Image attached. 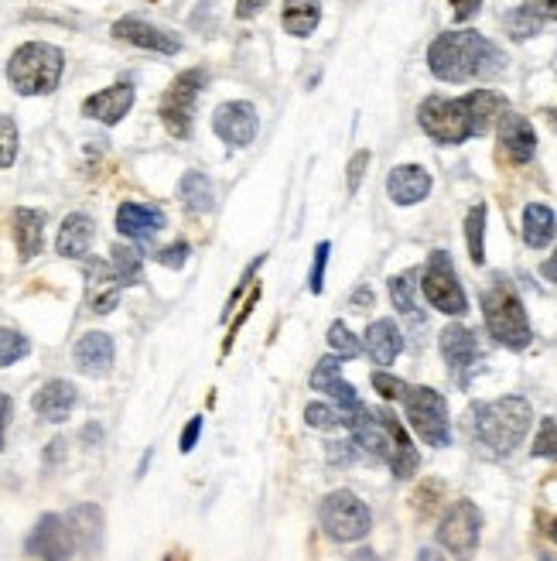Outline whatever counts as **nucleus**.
Wrapping results in <instances>:
<instances>
[{
  "mask_svg": "<svg viewBox=\"0 0 557 561\" xmlns=\"http://www.w3.org/2000/svg\"><path fill=\"white\" fill-rule=\"evenodd\" d=\"M506 113V100L493 89H475L469 96H458V100H448V96H428L417 110V120H421L424 134L438 144H465L469 137H479L493 127V120L499 124V117Z\"/></svg>",
  "mask_w": 557,
  "mask_h": 561,
  "instance_id": "1",
  "label": "nucleus"
},
{
  "mask_svg": "<svg viewBox=\"0 0 557 561\" xmlns=\"http://www.w3.org/2000/svg\"><path fill=\"white\" fill-rule=\"evenodd\" d=\"M346 428L352 432L356 449H363L373 459L387 462L397 479H411L421 466V455L411 445V435L387 408H366L359 404L356 411L346 414Z\"/></svg>",
  "mask_w": 557,
  "mask_h": 561,
  "instance_id": "2",
  "label": "nucleus"
},
{
  "mask_svg": "<svg viewBox=\"0 0 557 561\" xmlns=\"http://www.w3.org/2000/svg\"><path fill=\"white\" fill-rule=\"evenodd\" d=\"M503 52L479 31H445L428 48V69L441 83L493 79L503 72Z\"/></svg>",
  "mask_w": 557,
  "mask_h": 561,
  "instance_id": "3",
  "label": "nucleus"
},
{
  "mask_svg": "<svg viewBox=\"0 0 557 561\" xmlns=\"http://www.w3.org/2000/svg\"><path fill=\"white\" fill-rule=\"evenodd\" d=\"M530 425H534V411H530L527 397H499V401H486L472 408V435L489 455L503 459L516 445L527 438Z\"/></svg>",
  "mask_w": 557,
  "mask_h": 561,
  "instance_id": "4",
  "label": "nucleus"
},
{
  "mask_svg": "<svg viewBox=\"0 0 557 561\" xmlns=\"http://www.w3.org/2000/svg\"><path fill=\"white\" fill-rule=\"evenodd\" d=\"M482 319H486L489 336L506 349H527L530 339H534L527 308H523L520 295L506 278H496L482 291Z\"/></svg>",
  "mask_w": 557,
  "mask_h": 561,
  "instance_id": "5",
  "label": "nucleus"
},
{
  "mask_svg": "<svg viewBox=\"0 0 557 561\" xmlns=\"http://www.w3.org/2000/svg\"><path fill=\"white\" fill-rule=\"evenodd\" d=\"M65 55L48 42H28L7 62V79L21 96H48L62 79Z\"/></svg>",
  "mask_w": 557,
  "mask_h": 561,
  "instance_id": "6",
  "label": "nucleus"
},
{
  "mask_svg": "<svg viewBox=\"0 0 557 561\" xmlns=\"http://www.w3.org/2000/svg\"><path fill=\"white\" fill-rule=\"evenodd\" d=\"M318 520H322V531L339 544L363 541L373 527L370 507H366L352 490L329 493V497L322 500V507H318Z\"/></svg>",
  "mask_w": 557,
  "mask_h": 561,
  "instance_id": "7",
  "label": "nucleus"
},
{
  "mask_svg": "<svg viewBox=\"0 0 557 561\" xmlns=\"http://www.w3.org/2000/svg\"><path fill=\"white\" fill-rule=\"evenodd\" d=\"M404 411L407 421L424 445L445 449L452 442V421H448V404L434 387H407L404 394Z\"/></svg>",
  "mask_w": 557,
  "mask_h": 561,
  "instance_id": "8",
  "label": "nucleus"
},
{
  "mask_svg": "<svg viewBox=\"0 0 557 561\" xmlns=\"http://www.w3.org/2000/svg\"><path fill=\"white\" fill-rule=\"evenodd\" d=\"M421 291H424V298H428V305L438 308V312H445V315L469 312V298H465L462 284H458V274H455V264L445 250H434L428 257L424 274H421Z\"/></svg>",
  "mask_w": 557,
  "mask_h": 561,
  "instance_id": "9",
  "label": "nucleus"
},
{
  "mask_svg": "<svg viewBox=\"0 0 557 561\" xmlns=\"http://www.w3.org/2000/svg\"><path fill=\"white\" fill-rule=\"evenodd\" d=\"M202 86H206V72L188 69L168 86V93L161 96V124H165L171 137L192 134V117H195V103H199Z\"/></svg>",
  "mask_w": 557,
  "mask_h": 561,
  "instance_id": "10",
  "label": "nucleus"
},
{
  "mask_svg": "<svg viewBox=\"0 0 557 561\" xmlns=\"http://www.w3.org/2000/svg\"><path fill=\"white\" fill-rule=\"evenodd\" d=\"M482 534V514L472 500H458L438 524V544L445 551H452L458 561H469L479 548Z\"/></svg>",
  "mask_w": 557,
  "mask_h": 561,
  "instance_id": "11",
  "label": "nucleus"
},
{
  "mask_svg": "<svg viewBox=\"0 0 557 561\" xmlns=\"http://www.w3.org/2000/svg\"><path fill=\"white\" fill-rule=\"evenodd\" d=\"M28 555L38 561H72V551H76V538L69 531V520L59 514H45L38 517L35 531L28 534Z\"/></svg>",
  "mask_w": 557,
  "mask_h": 561,
  "instance_id": "12",
  "label": "nucleus"
},
{
  "mask_svg": "<svg viewBox=\"0 0 557 561\" xmlns=\"http://www.w3.org/2000/svg\"><path fill=\"white\" fill-rule=\"evenodd\" d=\"M212 130H216V137L226 141L229 148H247L260 130L257 107H253V103H243V100L223 103V107L216 110V117H212Z\"/></svg>",
  "mask_w": 557,
  "mask_h": 561,
  "instance_id": "13",
  "label": "nucleus"
},
{
  "mask_svg": "<svg viewBox=\"0 0 557 561\" xmlns=\"http://www.w3.org/2000/svg\"><path fill=\"white\" fill-rule=\"evenodd\" d=\"M339 356H322V360L315 363V370H311V390H318V394H325L329 401L339 404L342 414H352L359 408V394L356 387L346 384L339 373ZM346 425V421H342Z\"/></svg>",
  "mask_w": 557,
  "mask_h": 561,
  "instance_id": "14",
  "label": "nucleus"
},
{
  "mask_svg": "<svg viewBox=\"0 0 557 561\" xmlns=\"http://www.w3.org/2000/svg\"><path fill=\"white\" fill-rule=\"evenodd\" d=\"M496 134H499V148H503V154L513 165H527L537 154V134H534V127H530V120L520 117V113L506 110L503 117H499Z\"/></svg>",
  "mask_w": 557,
  "mask_h": 561,
  "instance_id": "15",
  "label": "nucleus"
},
{
  "mask_svg": "<svg viewBox=\"0 0 557 561\" xmlns=\"http://www.w3.org/2000/svg\"><path fill=\"white\" fill-rule=\"evenodd\" d=\"M113 35H117L120 42L147 48V52H161V55H178V52H182V42H178L175 35H168V31L154 28V24H147L141 18H120L117 24H113Z\"/></svg>",
  "mask_w": 557,
  "mask_h": 561,
  "instance_id": "16",
  "label": "nucleus"
},
{
  "mask_svg": "<svg viewBox=\"0 0 557 561\" xmlns=\"http://www.w3.org/2000/svg\"><path fill=\"white\" fill-rule=\"evenodd\" d=\"M79 404V390L76 384H69V380H48L35 390V397H31V408H35L38 418L52 421V425H59L72 414V408Z\"/></svg>",
  "mask_w": 557,
  "mask_h": 561,
  "instance_id": "17",
  "label": "nucleus"
},
{
  "mask_svg": "<svg viewBox=\"0 0 557 561\" xmlns=\"http://www.w3.org/2000/svg\"><path fill=\"white\" fill-rule=\"evenodd\" d=\"M130 107H134V86L117 83V86L103 89V93L89 96V100L83 103V117L100 120V124L113 127V124H120V120L127 117Z\"/></svg>",
  "mask_w": 557,
  "mask_h": 561,
  "instance_id": "18",
  "label": "nucleus"
},
{
  "mask_svg": "<svg viewBox=\"0 0 557 561\" xmlns=\"http://www.w3.org/2000/svg\"><path fill=\"white\" fill-rule=\"evenodd\" d=\"M86 298L89 308L100 315L113 312L120 302V281L113 274V267L103 264V260H89L86 264Z\"/></svg>",
  "mask_w": 557,
  "mask_h": 561,
  "instance_id": "19",
  "label": "nucleus"
},
{
  "mask_svg": "<svg viewBox=\"0 0 557 561\" xmlns=\"http://www.w3.org/2000/svg\"><path fill=\"white\" fill-rule=\"evenodd\" d=\"M441 356H445L448 370L455 373V377H465V370L475 363V356H479V343H475L472 329H465V325H445L441 329Z\"/></svg>",
  "mask_w": 557,
  "mask_h": 561,
  "instance_id": "20",
  "label": "nucleus"
},
{
  "mask_svg": "<svg viewBox=\"0 0 557 561\" xmlns=\"http://www.w3.org/2000/svg\"><path fill=\"white\" fill-rule=\"evenodd\" d=\"M387 192L397 206H417V202L428 199L431 175L421 165H397L387 178Z\"/></svg>",
  "mask_w": 557,
  "mask_h": 561,
  "instance_id": "21",
  "label": "nucleus"
},
{
  "mask_svg": "<svg viewBox=\"0 0 557 561\" xmlns=\"http://www.w3.org/2000/svg\"><path fill=\"white\" fill-rule=\"evenodd\" d=\"M76 367L86 377H106L113 370V339L106 332H86L76 343Z\"/></svg>",
  "mask_w": 557,
  "mask_h": 561,
  "instance_id": "22",
  "label": "nucleus"
},
{
  "mask_svg": "<svg viewBox=\"0 0 557 561\" xmlns=\"http://www.w3.org/2000/svg\"><path fill=\"white\" fill-rule=\"evenodd\" d=\"M117 230L130 240H151L154 233L165 230V213L141 202H124L117 209Z\"/></svg>",
  "mask_w": 557,
  "mask_h": 561,
  "instance_id": "23",
  "label": "nucleus"
},
{
  "mask_svg": "<svg viewBox=\"0 0 557 561\" xmlns=\"http://www.w3.org/2000/svg\"><path fill=\"white\" fill-rule=\"evenodd\" d=\"M96 237V223L86 213H72L65 216V223L59 226V240H55V250L62 257L83 260L89 254V243Z\"/></svg>",
  "mask_w": 557,
  "mask_h": 561,
  "instance_id": "24",
  "label": "nucleus"
},
{
  "mask_svg": "<svg viewBox=\"0 0 557 561\" xmlns=\"http://www.w3.org/2000/svg\"><path fill=\"white\" fill-rule=\"evenodd\" d=\"M400 349H404V336H400V329L393 319H376L370 329H366V353L373 356V363L390 367V363L400 356Z\"/></svg>",
  "mask_w": 557,
  "mask_h": 561,
  "instance_id": "25",
  "label": "nucleus"
},
{
  "mask_svg": "<svg viewBox=\"0 0 557 561\" xmlns=\"http://www.w3.org/2000/svg\"><path fill=\"white\" fill-rule=\"evenodd\" d=\"M69 531L76 538V548L83 551H96L103 538V510L96 503H79V507L69 510Z\"/></svg>",
  "mask_w": 557,
  "mask_h": 561,
  "instance_id": "26",
  "label": "nucleus"
},
{
  "mask_svg": "<svg viewBox=\"0 0 557 561\" xmlns=\"http://www.w3.org/2000/svg\"><path fill=\"white\" fill-rule=\"evenodd\" d=\"M554 237H557L554 209H547L544 202H530V206L523 209V243H527L530 250H544Z\"/></svg>",
  "mask_w": 557,
  "mask_h": 561,
  "instance_id": "27",
  "label": "nucleus"
},
{
  "mask_svg": "<svg viewBox=\"0 0 557 561\" xmlns=\"http://www.w3.org/2000/svg\"><path fill=\"white\" fill-rule=\"evenodd\" d=\"M42 240H45V213H38V209H18L14 213V243H18L21 260L42 254Z\"/></svg>",
  "mask_w": 557,
  "mask_h": 561,
  "instance_id": "28",
  "label": "nucleus"
},
{
  "mask_svg": "<svg viewBox=\"0 0 557 561\" xmlns=\"http://www.w3.org/2000/svg\"><path fill=\"white\" fill-rule=\"evenodd\" d=\"M318 21H322V4H318V0H284L281 24L288 35L308 38L311 31L318 28Z\"/></svg>",
  "mask_w": 557,
  "mask_h": 561,
  "instance_id": "29",
  "label": "nucleus"
},
{
  "mask_svg": "<svg viewBox=\"0 0 557 561\" xmlns=\"http://www.w3.org/2000/svg\"><path fill=\"white\" fill-rule=\"evenodd\" d=\"M178 195H182L188 213H209V209L216 206L212 182H209V175H202V172L182 175V182H178Z\"/></svg>",
  "mask_w": 557,
  "mask_h": 561,
  "instance_id": "30",
  "label": "nucleus"
},
{
  "mask_svg": "<svg viewBox=\"0 0 557 561\" xmlns=\"http://www.w3.org/2000/svg\"><path fill=\"white\" fill-rule=\"evenodd\" d=\"M113 254V274H117L120 288H130V284H141L144 278V260L137 254L134 247H124V243H117V247L110 250Z\"/></svg>",
  "mask_w": 557,
  "mask_h": 561,
  "instance_id": "31",
  "label": "nucleus"
},
{
  "mask_svg": "<svg viewBox=\"0 0 557 561\" xmlns=\"http://www.w3.org/2000/svg\"><path fill=\"white\" fill-rule=\"evenodd\" d=\"M540 28H544V18H540L530 4L513 7V11L506 14V31H510V38H516V42H527V38L540 35Z\"/></svg>",
  "mask_w": 557,
  "mask_h": 561,
  "instance_id": "32",
  "label": "nucleus"
},
{
  "mask_svg": "<svg viewBox=\"0 0 557 561\" xmlns=\"http://www.w3.org/2000/svg\"><path fill=\"white\" fill-rule=\"evenodd\" d=\"M465 240H469V257L472 264L486 260V206H472L465 216Z\"/></svg>",
  "mask_w": 557,
  "mask_h": 561,
  "instance_id": "33",
  "label": "nucleus"
},
{
  "mask_svg": "<svg viewBox=\"0 0 557 561\" xmlns=\"http://www.w3.org/2000/svg\"><path fill=\"white\" fill-rule=\"evenodd\" d=\"M390 298H393V308H397L400 315H417V305H414V271L407 274H397V278H390Z\"/></svg>",
  "mask_w": 557,
  "mask_h": 561,
  "instance_id": "34",
  "label": "nucleus"
},
{
  "mask_svg": "<svg viewBox=\"0 0 557 561\" xmlns=\"http://www.w3.org/2000/svg\"><path fill=\"white\" fill-rule=\"evenodd\" d=\"M28 353H31V343L18 329H0V367H11V363L24 360Z\"/></svg>",
  "mask_w": 557,
  "mask_h": 561,
  "instance_id": "35",
  "label": "nucleus"
},
{
  "mask_svg": "<svg viewBox=\"0 0 557 561\" xmlns=\"http://www.w3.org/2000/svg\"><path fill=\"white\" fill-rule=\"evenodd\" d=\"M329 346L335 349V356H346V360H356L359 353H363V343H359L356 336H352V329L346 322H332L329 329Z\"/></svg>",
  "mask_w": 557,
  "mask_h": 561,
  "instance_id": "36",
  "label": "nucleus"
},
{
  "mask_svg": "<svg viewBox=\"0 0 557 561\" xmlns=\"http://www.w3.org/2000/svg\"><path fill=\"white\" fill-rule=\"evenodd\" d=\"M305 421L308 428H318V432H332V428H339L342 421H346V414L339 408H332V404H308L305 408Z\"/></svg>",
  "mask_w": 557,
  "mask_h": 561,
  "instance_id": "37",
  "label": "nucleus"
},
{
  "mask_svg": "<svg viewBox=\"0 0 557 561\" xmlns=\"http://www.w3.org/2000/svg\"><path fill=\"white\" fill-rule=\"evenodd\" d=\"M537 459H557V418H544L534 438Z\"/></svg>",
  "mask_w": 557,
  "mask_h": 561,
  "instance_id": "38",
  "label": "nucleus"
},
{
  "mask_svg": "<svg viewBox=\"0 0 557 561\" xmlns=\"http://www.w3.org/2000/svg\"><path fill=\"white\" fill-rule=\"evenodd\" d=\"M18 154V124L0 113V168H7Z\"/></svg>",
  "mask_w": 557,
  "mask_h": 561,
  "instance_id": "39",
  "label": "nucleus"
},
{
  "mask_svg": "<svg viewBox=\"0 0 557 561\" xmlns=\"http://www.w3.org/2000/svg\"><path fill=\"white\" fill-rule=\"evenodd\" d=\"M329 250H332L329 240L315 247V260H311V274H308L311 295H322V288H325V264H329Z\"/></svg>",
  "mask_w": 557,
  "mask_h": 561,
  "instance_id": "40",
  "label": "nucleus"
},
{
  "mask_svg": "<svg viewBox=\"0 0 557 561\" xmlns=\"http://www.w3.org/2000/svg\"><path fill=\"white\" fill-rule=\"evenodd\" d=\"M373 390H380V397H387V401H404L407 384L400 377H393V373H387V370H376L373 373Z\"/></svg>",
  "mask_w": 557,
  "mask_h": 561,
  "instance_id": "41",
  "label": "nucleus"
},
{
  "mask_svg": "<svg viewBox=\"0 0 557 561\" xmlns=\"http://www.w3.org/2000/svg\"><path fill=\"white\" fill-rule=\"evenodd\" d=\"M154 260H158V264H165V267H171V271H178V267H182L185 260H188V243L185 240L171 243V247L158 250V254H154Z\"/></svg>",
  "mask_w": 557,
  "mask_h": 561,
  "instance_id": "42",
  "label": "nucleus"
},
{
  "mask_svg": "<svg viewBox=\"0 0 557 561\" xmlns=\"http://www.w3.org/2000/svg\"><path fill=\"white\" fill-rule=\"evenodd\" d=\"M366 161H370V154H366V151H359L356 158L349 161V195H356L359 182H363V168H366Z\"/></svg>",
  "mask_w": 557,
  "mask_h": 561,
  "instance_id": "43",
  "label": "nucleus"
},
{
  "mask_svg": "<svg viewBox=\"0 0 557 561\" xmlns=\"http://www.w3.org/2000/svg\"><path fill=\"white\" fill-rule=\"evenodd\" d=\"M199 435H202V418H192L185 425V432H182V442H178V449L182 452H192L195 449V442H199Z\"/></svg>",
  "mask_w": 557,
  "mask_h": 561,
  "instance_id": "44",
  "label": "nucleus"
},
{
  "mask_svg": "<svg viewBox=\"0 0 557 561\" xmlns=\"http://www.w3.org/2000/svg\"><path fill=\"white\" fill-rule=\"evenodd\" d=\"M448 4H452V11H455V21H469L482 7V0H448Z\"/></svg>",
  "mask_w": 557,
  "mask_h": 561,
  "instance_id": "45",
  "label": "nucleus"
},
{
  "mask_svg": "<svg viewBox=\"0 0 557 561\" xmlns=\"http://www.w3.org/2000/svg\"><path fill=\"white\" fill-rule=\"evenodd\" d=\"M260 7H264V0H236V18H257Z\"/></svg>",
  "mask_w": 557,
  "mask_h": 561,
  "instance_id": "46",
  "label": "nucleus"
},
{
  "mask_svg": "<svg viewBox=\"0 0 557 561\" xmlns=\"http://www.w3.org/2000/svg\"><path fill=\"white\" fill-rule=\"evenodd\" d=\"M544 21H557V0H527Z\"/></svg>",
  "mask_w": 557,
  "mask_h": 561,
  "instance_id": "47",
  "label": "nucleus"
},
{
  "mask_svg": "<svg viewBox=\"0 0 557 561\" xmlns=\"http://www.w3.org/2000/svg\"><path fill=\"white\" fill-rule=\"evenodd\" d=\"M332 462H352V445L349 442H329Z\"/></svg>",
  "mask_w": 557,
  "mask_h": 561,
  "instance_id": "48",
  "label": "nucleus"
},
{
  "mask_svg": "<svg viewBox=\"0 0 557 561\" xmlns=\"http://www.w3.org/2000/svg\"><path fill=\"white\" fill-rule=\"evenodd\" d=\"M11 397L7 394H0V445H4V428H7V421H11Z\"/></svg>",
  "mask_w": 557,
  "mask_h": 561,
  "instance_id": "49",
  "label": "nucleus"
},
{
  "mask_svg": "<svg viewBox=\"0 0 557 561\" xmlns=\"http://www.w3.org/2000/svg\"><path fill=\"white\" fill-rule=\"evenodd\" d=\"M373 305V288H359L356 295H352V308L356 312H363V308H370Z\"/></svg>",
  "mask_w": 557,
  "mask_h": 561,
  "instance_id": "50",
  "label": "nucleus"
},
{
  "mask_svg": "<svg viewBox=\"0 0 557 561\" xmlns=\"http://www.w3.org/2000/svg\"><path fill=\"white\" fill-rule=\"evenodd\" d=\"M540 274H544L547 281H554V284H557V250H554V257H551V260H544V267H540Z\"/></svg>",
  "mask_w": 557,
  "mask_h": 561,
  "instance_id": "51",
  "label": "nucleus"
},
{
  "mask_svg": "<svg viewBox=\"0 0 557 561\" xmlns=\"http://www.w3.org/2000/svg\"><path fill=\"white\" fill-rule=\"evenodd\" d=\"M417 561H445V558H441V555H438V551H434V548H424L421 555H417Z\"/></svg>",
  "mask_w": 557,
  "mask_h": 561,
  "instance_id": "52",
  "label": "nucleus"
},
{
  "mask_svg": "<svg viewBox=\"0 0 557 561\" xmlns=\"http://www.w3.org/2000/svg\"><path fill=\"white\" fill-rule=\"evenodd\" d=\"M62 438H55V442H52V449H48V459H59V455H62Z\"/></svg>",
  "mask_w": 557,
  "mask_h": 561,
  "instance_id": "53",
  "label": "nucleus"
},
{
  "mask_svg": "<svg viewBox=\"0 0 557 561\" xmlns=\"http://www.w3.org/2000/svg\"><path fill=\"white\" fill-rule=\"evenodd\" d=\"M547 534H551V541L557 544V517H554V524H551V531H547Z\"/></svg>",
  "mask_w": 557,
  "mask_h": 561,
  "instance_id": "54",
  "label": "nucleus"
}]
</instances>
